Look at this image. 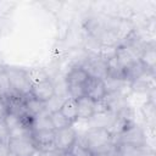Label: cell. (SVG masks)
Returning a JSON list of instances; mask_svg holds the SVG:
<instances>
[{
    "instance_id": "1",
    "label": "cell",
    "mask_w": 156,
    "mask_h": 156,
    "mask_svg": "<svg viewBox=\"0 0 156 156\" xmlns=\"http://www.w3.org/2000/svg\"><path fill=\"white\" fill-rule=\"evenodd\" d=\"M95 156L107 152L113 145V136L107 128H88L80 140Z\"/></svg>"
},
{
    "instance_id": "2",
    "label": "cell",
    "mask_w": 156,
    "mask_h": 156,
    "mask_svg": "<svg viewBox=\"0 0 156 156\" xmlns=\"http://www.w3.org/2000/svg\"><path fill=\"white\" fill-rule=\"evenodd\" d=\"M89 79H90V76L79 65L73 66L65 77L68 96L76 100L82 96H85V90H87Z\"/></svg>"
},
{
    "instance_id": "3",
    "label": "cell",
    "mask_w": 156,
    "mask_h": 156,
    "mask_svg": "<svg viewBox=\"0 0 156 156\" xmlns=\"http://www.w3.org/2000/svg\"><path fill=\"white\" fill-rule=\"evenodd\" d=\"M115 144L127 147H143L147 146L145 130L138 123H132L126 127L118 135L113 138Z\"/></svg>"
},
{
    "instance_id": "4",
    "label": "cell",
    "mask_w": 156,
    "mask_h": 156,
    "mask_svg": "<svg viewBox=\"0 0 156 156\" xmlns=\"http://www.w3.org/2000/svg\"><path fill=\"white\" fill-rule=\"evenodd\" d=\"M4 69L10 79L13 93L22 98L28 96L30 94L32 84L29 82L27 69H22L17 67H4Z\"/></svg>"
},
{
    "instance_id": "5",
    "label": "cell",
    "mask_w": 156,
    "mask_h": 156,
    "mask_svg": "<svg viewBox=\"0 0 156 156\" xmlns=\"http://www.w3.org/2000/svg\"><path fill=\"white\" fill-rule=\"evenodd\" d=\"M78 140L77 130L69 126L62 129L55 130V150L61 152H69L72 146Z\"/></svg>"
},
{
    "instance_id": "6",
    "label": "cell",
    "mask_w": 156,
    "mask_h": 156,
    "mask_svg": "<svg viewBox=\"0 0 156 156\" xmlns=\"http://www.w3.org/2000/svg\"><path fill=\"white\" fill-rule=\"evenodd\" d=\"M32 141L37 149L55 151V130H33Z\"/></svg>"
},
{
    "instance_id": "7",
    "label": "cell",
    "mask_w": 156,
    "mask_h": 156,
    "mask_svg": "<svg viewBox=\"0 0 156 156\" xmlns=\"http://www.w3.org/2000/svg\"><path fill=\"white\" fill-rule=\"evenodd\" d=\"M29 95L45 104L48 100H50L55 95V84L51 79L39 83V84H34L32 85Z\"/></svg>"
},
{
    "instance_id": "8",
    "label": "cell",
    "mask_w": 156,
    "mask_h": 156,
    "mask_svg": "<svg viewBox=\"0 0 156 156\" xmlns=\"http://www.w3.org/2000/svg\"><path fill=\"white\" fill-rule=\"evenodd\" d=\"M106 94H107V89H106L105 80L100 79V78L90 77V79L88 82V85H87L85 96H88L93 101H100V100L105 99Z\"/></svg>"
},
{
    "instance_id": "9",
    "label": "cell",
    "mask_w": 156,
    "mask_h": 156,
    "mask_svg": "<svg viewBox=\"0 0 156 156\" xmlns=\"http://www.w3.org/2000/svg\"><path fill=\"white\" fill-rule=\"evenodd\" d=\"M7 144L10 151L17 156H30L35 149L33 141L28 139H9Z\"/></svg>"
},
{
    "instance_id": "10",
    "label": "cell",
    "mask_w": 156,
    "mask_h": 156,
    "mask_svg": "<svg viewBox=\"0 0 156 156\" xmlns=\"http://www.w3.org/2000/svg\"><path fill=\"white\" fill-rule=\"evenodd\" d=\"M94 115V101L88 96L77 99V116L78 119L88 121Z\"/></svg>"
},
{
    "instance_id": "11",
    "label": "cell",
    "mask_w": 156,
    "mask_h": 156,
    "mask_svg": "<svg viewBox=\"0 0 156 156\" xmlns=\"http://www.w3.org/2000/svg\"><path fill=\"white\" fill-rule=\"evenodd\" d=\"M29 126H30L32 130H55L54 126L51 123L50 113L46 110L43 111L41 113L32 117Z\"/></svg>"
},
{
    "instance_id": "12",
    "label": "cell",
    "mask_w": 156,
    "mask_h": 156,
    "mask_svg": "<svg viewBox=\"0 0 156 156\" xmlns=\"http://www.w3.org/2000/svg\"><path fill=\"white\" fill-rule=\"evenodd\" d=\"M139 61L146 71L154 73L155 65H156V52H155L154 44H147L144 48V50L141 51V54L139 56Z\"/></svg>"
},
{
    "instance_id": "13",
    "label": "cell",
    "mask_w": 156,
    "mask_h": 156,
    "mask_svg": "<svg viewBox=\"0 0 156 156\" xmlns=\"http://www.w3.org/2000/svg\"><path fill=\"white\" fill-rule=\"evenodd\" d=\"M23 102H24V111H26V116L30 119L32 117L41 113L43 111H45V104L34 99L33 96L28 95L23 98Z\"/></svg>"
},
{
    "instance_id": "14",
    "label": "cell",
    "mask_w": 156,
    "mask_h": 156,
    "mask_svg": "<svg viewBox=\"0 0 156 156\" xmlns=\"http://www.w3.org/2000/svg\"><path fill=\"white\" fill-rule=\"evenodd\" d=\"M60 112L65 116L66 119L69 121L71 124H73L76 121H78V116H77V100L73 99V98H67L61 108H60Z\"/></svg>"
},
{
    "instance_id": "15",
    "label": "cell",
    "mask_w": 156,
    "mask_h": 156,
    "mask_svg": "<svg viewBox=\"0 0 156 156\" xmlns=\"http://www.w3.org/2000/svg\"><path fill=\"white\" fill-rule=\"evenodd\" d=\"M2 122L5 123V126L7 127L9 130L16 128V127H20L24 123H29L30 119L24 117V116H21L18 113H15V112H7V115L4 117Z\"/></svg>"
},
{
    "instance_id": "16",
    "label": "cell",
    "mask_w": 156,
    "mask_h": 156,
    "mask_svg": "<svg viewBox=\"0 0 156 156\" xmlns=\"http://www.w3.org/2000/svg\"><path fill=\"white\" fill-rule=\"evenodd\" d=\"M27 74H28V78H29V82L32 85L39 84V83H43V82H46L50 79L49 73L44 68H39V67L27 69Z\"/></svg>"
},
{
    "instance_id": "17",
    "label": "cell",
    "mask_w": 156,
    "mask_h": 156,
    "mask_svg": "<svg viewBox=\"0 0 156 156\" xmlns=\"http://www.w3.org/2000/svg\"><path fill=\"white\" fill-rule=\"evenodd\" d=\"M32 128L29 123H24L20 127H16L9 130V139H28L32 140Z\"/></svg>"
},
{
    "instance_id": "18",
    "label": "cell",
    "mask_w": 156,
    "mask_h": 156,
    "mask_svg": "<svg viewBox=\"0 0 156 156\" xmlns=\"http://www.w3.org/2000/svg\"><path fill=\"white\" fill-rule=\"evenodd\" d=\"M0 94H1V98L2 99H10L11 96H15L16 95L13 93V90H12L10 79H9V77H7L4 67L0 68Z\"/></svg>"
},
{
    "instance_id": "19",
    "label": "cell",
    "mask_w": 156,
    "mask_h": 156,
    "mask_svg": "<svg viewBox=\"0 0 156 156\" xmlns=\"http://www.w3.org/2000/svg\"><path fill=\"white\" fill-rule=\"evenodd\" d=\"M50 118H51V123H52L55 130L62 129V128H66V127H69V126H73V124L69 123L68 119L65 118V116H63L60 111L51 112V113H50Z\"/></svg>"
},
{
    "instance_id": "20",
    "label": "cell",
    "mask_w": 156,
    "mask_h": 156,
    "mask_svg": "<svg viewBox=\"0 0 156 156\" xmlns=\"http://www.w3.org/2000/svg\"><path fill=\"white\" fill-rule=\"evenodd\" d=\"M66 99L67 98H62V96H58V95L55 94L50 100H48L45 102V110L49 113L55 112V111H60V108H61V106H62V104Z\"/></svg>"
},
{
    "instance_id": "21",
    "label": "cell",
    "mask_w": 156,
    "mask_h": 156,
    "mask_svg": "<svg viewBox=\"0 0 156 156\" xmlns=\"http://www.w3.org/2000/svg\"><path fill=\"white\" fill-rule=\"evenodd\" d=\"M69 155L71 156H95L79 139L76 141V144L69 150Z\"/></svg>"
},
{
    "instance_id": "22",
    "label": "cell",
    "mask_w": 156,
    "mask_h": 156,
    "mask_svg": "<svg viewBox=\"0 0 156 156\" xmlns=\"http://www.w3.org/2000/svg\"><path fill=\"white\" fill-rule=\"evenodd\" d=\"M117 54V46L116 45H101L99 50V56L104 58L105 61H108L113 57H116Z\"/></svg>"
},
{
    "instance_id": "23",
    "label": "cell",
    "mask_w": 156,
    "mask_h": 156,
    "mask_svg": "<svg viewBox=\"0 0 156 156\" xmlns=\"http://www.w3.org/2000/svg\"><path fill=\"white\" fill-rule=\"evenodd\" d=\"M106 112H110V108L105 99L100 101H94V115H101Z\"/></svg>"
},
{
    "instance_id": "24",
    "label": "cell",
    "mask_w": 156,
    "mask_h": 156,
    "mask_svg": "<svg viewBox=\"0 0 156 156\" xmlns=\"http://www.w3.org/2000/svg\"><path fill=\"white\" fill-rule=\"evenodd\" d=\"M7 141H0V156H7L9 155L10 147H9Z\"/></svg>"
},
{
    "instance_id": "25",
    "label": "cell",
    "mask_w": 156,
    "mask_h": 156,
    "mask_svg": "<svg viewBox=\"0 0 156 156\" xmlns=\"http://www.w3.org/2000/svg\"><path fill=\"white\" fill-rule=\"evenodd\" d=\"M51 155H52V151H45V150H40L35 147L30 156H51Z\"/></svg>"
},
{
    "instance_id": "26",
    "label": "cell",
    "mask_w": 156,
    "mask_h": 156,
    "mask_svg": "<svg viewBox=\"0 0 156 156\" xmlns=\"http://www.w3.org/2000/svg\"><path fill=\"white\" fill-rule=\"evenodd\" d=\"M51 156H71L69 152H61V151H52V155Z\"/></svg>"
},
{
    "instance_id": "27",
    "label": "cell",
    "mask_w": 156,
    "mask_h": 156,
    "mask_svg": "<svg viewBox=\"0 0 156 156\" xmlns=\"http://www.w3.org/2000/svg\"><path fill=\"white\" fill-rule=\"evenodd\" d=\"M7 156H17V155H16V154H13V152H11V151H10V152H9V155H7Z\"/></svg>"
},
{
    "instance_id": "28",
    "label": "cell",
    "mask_w": 156,
    "mask_h": 156,
    "mask_svg": "<svg viewBox=\"0 0 156 156\" xmlns=\"http://www.w3.org/2000/svg\"><path fill=\"white\" fill-rule=\"evenodd\" d=\"M0 99H2V98H1V94H0Z\"/></svg>"
}]
</instances>
